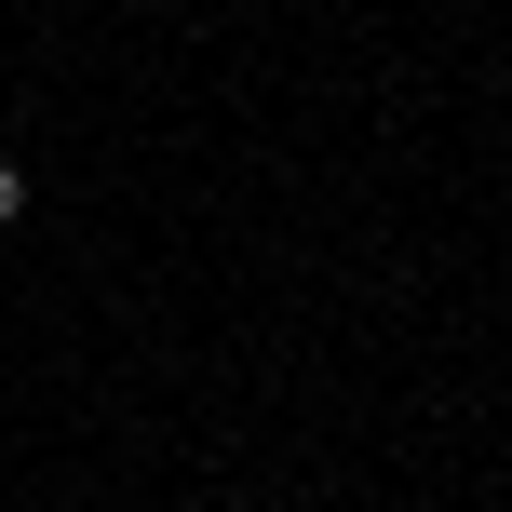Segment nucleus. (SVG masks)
I'll return each instance as SVG.
<instances>
[{
  "label": "nucleus",
  "mask_w": 512,
  "mask_h": 512,
  "mask_svg": "<svg viewBox=\"0 0 512 512\" xmlns=\"http://www.w3.org/2000/svg\"><path fill=\"white\" fill-rule=\"evenodd\" d=\"M14 216H27V176H14V149H0V230H14Z\"/></svg>",
  "instance_id": "1"
}]
</instances>
